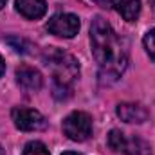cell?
<instances>
[{
	"label": "cell",
	"instance_id": "cell-1",
	"mask_svg": "<svg viewBox=\"0 0 155 155\" xmlns=\"http://www.w3.org/2000/svg\"><path fill=\"white\" fill-rule=\"evenodd\" d=\"M90 43L101 76L117 79L128 65V49L123 43V40L116 35L112 25L101 16H96L92 20Z\"/></svg>",
	"mask_w": 155,
	"mask_h": 155
},
{
	"label": "cell",
	"instance_id": "cell-2",
	"mask_svg": "<svg viewBox=\"0 0 155 155\" xmlns=\"http://www.w3.org/2000/svg\"><path fill=\"white\" fill-rule=\"evenodd\" d=\"M43 63L52 74L54 96L58 99H67L72 94V85L79 78L78 60L58 47H49L43 52Z\"/></svg>",
	"mask_w": 155,
	"mask_h": 155
},
{
	"label": "cell",
	"instance_id": "cell-3",
	"mask_svg": "<svg viewBox=\"0 0 155 155\" xmlns=\"http://www.w3.org/2000/svg\"><path fill=\"white\" fill-rule=\"evenodd\" d=\"M108 146L117 152V153L124 155H150V146L146 144V141H143L141 137H128L126 134L112 130L108 134Z\"/></svg>",
	"mask_w": 155,
	"mask_h": 155
},
{
	"label": "cell",
	"instance_id": "cell-4",
	"mask_svg": "<svg viewBox=\"0 0 155 155\" xmlns=\"http://www.w3.org/2000/svg\"><path fill=\"white\" fill-rule=\"evenodd\" d=\"M63 134L76 143H83L92 135V119L85 112H72L63 119Z\"/></svg>",
	"mask_w": 155,
	"mask_h": 155
},
{
	"label": "cell",
	"instance_id": "cell-5",
	"mask_svg": "<svg viewBox=\"0 0 155 155\" xmlns=\"http://www.w3.org/2000/svg\"><path fill=\"white\" fill-rule=\"evenodd\" d=\"M11 117H13L15 126L22 132H38V130H43L45 124H47L45 117L35 108L16 107V108H13Z\"/></svg>",
	"mask_w": 155,
	"mask_h": 155
},
{
	"label": "cell",
	"instance_id": "cell-6",
	"mask_svg": "<svg viewBox=\"0 0 155 155\" xmlns=\"http://www.w3.org/2000/svg\"><path fill=\"white\" fill-rule=\"evenodd\" d=\"M47 31L60 38H74L79 31V18L71 13L54 15L47 22Z\"/></svg>",
	"mask_w": 155,
	"mask_h": 155
},
{
	"label": "cell",
	"instance_id": "cell-7",
	"mask_svg": "<svg viewBox=\"0 0 155 155\" xmlns=\"http://www.w3.org/2000/svg\"><path fill=\"white\" fill-rule=\"evenodd\" d=\"M16 83L25 92H36L41 88V74L29 65H22L16 69Z\"/></svg>",
	"mask_w": 155,
	"mask_h": 155
},
{
	"label": "cell",
	"instance_id": "cell-8",
	"mask_svg": "<svg viewBox=\"0 0 155 155\" xmlns=\"http://www.w3.org/2000/svg\"><path fill=\"white\" fill-rule=\"evenodd\" d=\"M116 112L124 123H144L148 119V110L141 103H119Z\"/></svg>",
	"mask_w": 155,
	"mask_h": 155
},
{
	"label": "cell",
	"instance_id": "cell-9",
	"mask_svg": "<svg viewBox=\"0 0 155 155\" xmlns=\"http://www.w3.org/2000/svg\"><path fill=\"white\" fill-rule=\"evenodd\" d=\"M126 22H135L141 13V0H105Z\"/></svg>",
	"mask_w": 155,
	"mask_h": 155
},
{
	"label": "cell",
	"instance_id": "cell-10",
	"mask_svg": "<svg viewBox=\"0 0 155 155\" xmlns=\"http://www.w3.org/2000/svg\"><path fill=\"white\" fill-rule=\"evenodd\" d=\"M15 7L22 16H25L29 20H38L47 11L45 0H16Z\"/></svg>",
	"mask_w": 155,
	"mask_h": 155
},
{
	"label": "cell",
	"instance_id": "cell-11",
	"mask_svg": "<svg viewBox=\"0 0 155 155\" xmlns=\"http://www.w3.org/2000/svg\"><path fill=\"white\" fill-rule=\"evenodd\" d=\"M22 155H49V150L45 148L43 143H40V141H31V143L24 148V153Z\"/></svg>",
	"mask_w": 155,
	"mask_h": 155
},
{
	"label": "cell",
	"instance_id": "cell-12",
	"mask_svg": "<svg viewBox=\"0 0 155 155\" xmlns=\"http://www.w3.org/2000/svg\"><path fill=\"white\" fill-rule=\"evenodd\" d=\"M143 43H144V49H146L148 56L155 61V29H152V31L146 33V36H144V40H143Z\"/></svg>",
	"mask_w": 155,
	"mask_h": 155
},
{
	"label": "cell",
	"instance_id": "cell-13",
	"mask_svg": "<svg viewBox=\"0 0 155 155\" xmlns=\"http://www.w3.org/2000/svg\"><path fill=\"white\" fill-rule=\"evenodd\" d=\"M4 71H5V63H4V58L0 56V78H2V74H4Z\"/></svg>",
	"mask_w": 155,
	"mask_h": 155
},
{
	"label": "cell",
	"instance_id": "cell-14",
	"mask_svg": "<svg viewBox=\"0 0 155 155\" xmlns=\"http://www.w3.org/2000/svg\"><path fill=\"white\" fill-rule=\"evenodd\" d=\"M63 155H81V153H76V152H65Z\"/></svg>",
	"mask_w": 155,
	"mask_h": 155
},
{
	"label": "cell",
	"instance_id": "cell-15",
	"mask_svg": "<svg viewBox=\"0 0 155 155\" xmlns=\"http://www.w3.org/2000/svg\"><path fill=\"white\" fill-rule=\"evenodd\" d=\"M4 5H5V0H0V9H2Z\"/></svg>",
	"mask_w": 155,
	"mask_h": 155
},
{
	"label": "cell",
	"instance_id": "cell-16",
	"mask_svg": "<svg viewBox=\"0 0 155 155\" xmlns=\"http://www.w3.org/2000/svg\"><path fill=\"white\" fill-rule=\"evenodd\" d=\"M152 2V7H153V11H155V0H150Z\"/></svg>",
	"mask_w": 155,
	"mask_h": 155
},
{
	"label": "cell",
	"instance_id": "cell-17",
	"mask_svg": "<svg viewBox=\"0 0 155 155\" xmlns=\"http://www.w3.org/2000/svg\"><path fill=\"white\" fill-rule=\"evenodd\" d=\"M0 155H4V150H2V146H0Z\"/></svg>",
	"mask_w": 155,
	"mask_h": 155
}]
</instances>
